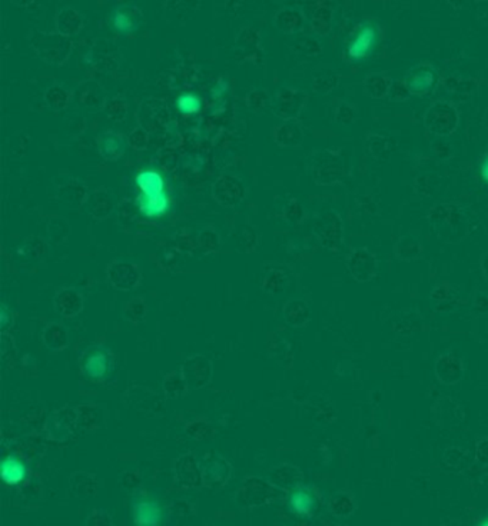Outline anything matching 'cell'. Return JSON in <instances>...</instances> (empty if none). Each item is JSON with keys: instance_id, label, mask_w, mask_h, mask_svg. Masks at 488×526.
<instances>
[{"instance_id": "obj_1", "label": "cell", "mask_w": 488, "mask_h": 526, "mask_svg": "<svg viewBox=\"0 0 488 526\" xmlns=\"http://www.w3.org/2000/svg\"><path fill=\"white\" fill-rule=\"evenodd\" d=\"M378 38L380 35L376 25H364L348 46V56L351 60L361 62L373 55L378 45Z\"/></svg>"}, {"instance_id": "obj_2", "label": "cell", "mask_w": 488, "mask_h": 526, "mask_svg": "<svg viewBox=\"0 0 488 526\" xmlns=\"http://www.w3.org/2000/svg\"><path fill=\"white\" fill-rule=\"evenodd\" d=\"M435 373L440 382L444 385L457 383L464 373V365L460 358L452 353H444L438 356L435 362Z\"/></svg>"}, {"instance_id": "obj_3", "label": "cell", "mask_w": 488, "mask_h": 526, "mask_svg": "<svg viewBox=\"0 0 488 526\" xmlns=\"http://www.w3.org/2000/svg\"><path fill=\"white\" fill-rule=\"evenodd\" d=\"M137 526H159L162 523V509L154 499H141L134 506Z\"/></svg>"}, {"instance_id": "obj_4", "label": "cell", "mask_w": 488, "mask_h": 526, "mask_svg": "<svg viewBox=\"0 0 488 526\" xmlns=\"http://www.w3.org/2000/svg\"><path fill=\"white\" fill-rule=\"evenodd\" d=\"M137 202L141 213L151 219L166 215V212L171 208V199L168 192L159 195H139Z\"/></svg>"}, {"instance_id": "obj_5", "label": "cell", "mask_w": 488, "mask_h": 526, "mask_svg": "<svg viewBox=\"0 0 488 526\" xmlns=\"http://www.w3.org/2000/svg\"><path fill=\"white\" fill-rule=\"evenodd\" d=\"M135 185L141 195H159L166 192V181L164 175L152 168L142 169L135 176Z\"/></svg>"}, {"instance_id": "obj_6", "label": "cell", "mask_w": 488, "mask_h": 526, "mask_svg": "<svg viewBox=\"0 0 488 526\" xmlns=\"http://www.w3.org/2000/svg\"><path fill=\"white\" fill-rule=\"evenodd\" d=\"M112 367L110 356L106 350L95 349L83 360V370L92 379H103L109 375Z\"/></svg>"}, {"instance_id": "obj_7", "label": "cell", "mask_w": 488, "mask_h": 526, "mask_svg": "<svg viewBox=\"0 0 488 526\" xmlns=\"http://www.w3.org/2000/svg\"><path fill=\"white\" fill-rule=\"evenodd\" d=\"M110 26L120 35H131L138 28V14L131 12V6H119L112 11L109 18Z\"/></svg>"}, {"instance_id": "obj_8", "label": "cell", "mask_w": 488, "mask_h": 526, "mask_svg": "<svg viewBox=\"0 0 488 526\" xmlns=\"http://www.w3.org/2000/svg\"><path fill=\"white\" fill-rule=\"evenodd\" d=\"M317 508V498L309 488H297L290 496V509L299 516H309Z\"/></svg>"}, {"instance_id": "obj_9", "label": "cell", "mask_w": 488, "mask_h": 526, "mask_svg": "<svg viewBox=\"0 0 488 526\" xmlns=\"http://www.w3.org/2000/svg\"><path fill=\"white\" fill-rule=\"evenodd\" d=\"M435 83V73L430 68H420L414 70L407 79V85L411 93H425L433 89Z\"/></svg>"}, {"instance_id": "obj_10", "label": "cell", "mask_w": 488, "mask_h": 526, "mask_svg": "<svg viewBox=\"0 0 488 526\" xmlns=\"http://www.w3.org/2000/svg\"><path fill=\"white\" fill-rule=\"evenodd\" d=\"M26 476V466L23 462L15 456H9L2 463V478L9 485H16L22 482Z\"/></svg>"}, {"instance_id": "obj_11", "label": "cell", "mask_w": 488, "mask_h": 526, "mask_svg": "<svg viewBox=\"0 0 488 526\" xmlns=\"http://www.w3.org/2000/svg\"><path fill=\"white\" fill-rule=\"evenodd\" d=\"M176 107L182 114H193L201 110L202 100L195 93H184L176 99Z\"/></svg>"}, {"instance_id": "obj_12", "label": "cell", "mask_w": 488, "mask_h": 526, "mask_svg": "<svg viewBox=\"0 0 488 526\" xmlns=\"http://www.w3.org/2000/svg\"><path fill=\"white\" fill-rule=\"evenodd\" d=\"M102 154L107 158L110 156H117L122 154V141L119 138H115V136H106L105 139H102Z\"/></svg>"}, {"instance_id": "obj_13", "label": "cell", "mask_w": 488, "mask_h": 526, "mask_svg": "<svg viewBox=\"0 0 488 526\" xmlns=\"http://www.w3.org/2000/svg\"><path fill=\"white\" fill-rule=\"evenodd\" d=\"M475 459L481 465H488V436L481 438L475 445Z\"/></svg>"}, {"instance_id": "obj_14", "label": "cell", "mask_w": 488, "mask_h": 526, "mask_svg": "<svg viewBox=\"0 0 488 526\" xmlns=\"http://www.w3.org/2000/svg\"><path fill=\"white\" fill-rule=\"evenodd\" d=\"M228 90V85L225 82H219L215 85V87L212 89V96L213 97H221L225 92Z\"/></svg>"}, {"instance_id": "obj_15", "label": "cell", "mask_w": 488, "mask_h": 526, "mask_svg": "<svg viewBox=\"0 0 488 526\" xmlns=\"http://www.w3.org/2000/svg\"><path fill=\"white\" fill-rule=\"evenodd\" d=\"M481 175H482V179L485 182H488V158L484 161V163L481 166Z\"/></svg>"}, {"instance_id": "obj_16", "label": "cell", "mask_w": 488, "mask_h": 526, "mask_svg": "<svg viewBox=\"0 0 488 526\" xmlns=\"http://www.w3.org/2000/svg\"><path fill=\"white\" fill-rule=\"evenodd\" d=\"M6 322H8V313H6V306H2V323H4V326L6 325Z\"/></svg>"}, {"instance_id": "obj_17", "label": "cell", "mask_w": 488, "mask_h": 526, "mask_svg": "<svg viewBox=\"0 0 488 526\" xmlns=\"http://www.w3.org/2000/svg\"><path fill=\"white\" fill-rule=\"evenodd\" d=\"M479 526H488V519H487V520H484V522H482V523H481Z\"/></svg>"}]
</instances>
